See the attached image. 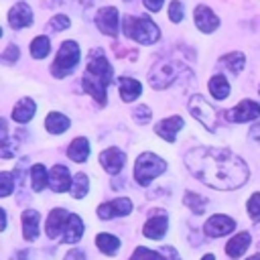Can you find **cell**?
Returning a JSON list of instances; mask_svg holds the SVG:
<instances>
[{
    "instance_id": "25",
    "label": "cell",
    "mask_w": 260,
    "mask_h": 260,
    "mask_svg": "<svg viewBox=\"0 0 260 260\" xmlns=\"http://www.w3.org/2000/svg\"><path fill=\"white\" fill-rule=\"evenodd\" d=\"M69 118L65 116V114H61V112H49L47 114V118H45V128H47V132H51V134H61V132H65L67 128H69Z\"/></svg>"
},
{
    "instance_id": "9",
    "label": "cell",
    "mask_w": 260,
    "mask_h": 260,
    "mask_svg": "<svg viewBox=\"0 0 260 260\" xmlns=\"http://www.w3.org/2000/svg\"><path fill=\"white\" fill-rule=\"evenodd\" d=\"M193 22H195V26H197L203 35H211V32H215L217 26H219L217 14H215L209 6H205V4L195 6V10H193Z\"/></svg>"
},
{
    "instance_id": "42",
    "label": "cell",
    "mask_w": 260,
    "mask_h": 260,
    "mask_svg": "<svg viewBox=\"0 0 260 260\" xmlns=\"http://www.w3.org/2000/svg\"><path fill=\"white\" fill-rule=\"evenodd\" d=\"M65 260H85V254H83L81 250L73 248V250H69V252L65 254Z\"/></svg>"
},
{
    "instance_id": "43",
    "label": "cell",
    "mask_w": 260,
    "mask_h": 260,
    "mask_svg": "<svg viewBox=\"0 0 260 260\" xmlns=\"http://www.w3.org/2000/svg\"><path fill=\"white\" fill-rule=\"evenodd\" d=\"M250 138L256 140V142H260V122H256V124L250 128Z\"/></svg>"
},
{
    "instance_id": "37",
    "label": "cell",
    "mask_w": 260,
    "mask_h": 260,
    "mask_svg": "<svg viewBox=\"0 0 260 260\" xmlns=\"http://www.w3.org/2000/svg\"><path fill=\"white\" fill-rule=\"evenodd\" d=\"M183 14H185L183 2H179V0H173V2L169 4V18H171L173 22H181V20H183Z\"/></svg>"
},
{
    "instance_id": "5",
    "label": "cell",
    "mask_w": 260,
    "mask_h": 260,
    "mask_svg": "<svg viewBox=\"0 0 260 260\" xmlns=\"http://www.w3.org/2000/svg\"><path fill=\"white\" fill-rule=\"evenodd\" d=\"M79 57H81L79 45L75 41H63L61 47H59V51H57V57H55V61L51 65L53 77L63 79V77L71 75L75 71L77 63H79Z\"/></svg>"
},
{
    "instance_id": "27",
    "label": "cell",
    "mask_w": 260,
    "mask_h": 260,
    "mask_svg": "<svg viewBox=\"0 0 260 260\" xmlns=\"http://www.w3.org/2000/svg\"><path fill=\"white\" fill-rule=\"evenodd\" d=\"M219 67H225L230 73H240L246 67V57L240 51H232L219 59Z\"/></svg>"
},
{
    "instance_id": "30",
    "label": "cell",
    "mask_w": 260,
    "mask_h": 260,
    "mask_svg": "<svg viewBox=\"0 0 260 260\" xmlns=\"http://www.w3.org/2000/svg\"><path fill=\"white\" fill-rule=\"evenodd\" d=\"M51 51V41L47 35H39L30 41V57L32 59H45Z\"/></svg>"
},
{
    "instance_id": "17",
    "label": "cell",
    "mask_w": 260,
    "mask_h": 260,
    "mask_svg": "<svg viewBox=\"0 0 260 260\" xmlns=\"http://www.w3.org/2000/svg\"><path fill=\"white\" fill-rule=\"evenodd\" d=\"M181 128H183V118H181V116H171V118L160 120V122L154 126V132H156L160 138H165L167 142H175L177 132H179Z\"/></svg>"
},
{
    "instance_id": "32",
    "label": "cell",
    "mask_w": 260,
    "mask_h": 260,
    "mask_svg": "<svg viewBox=\"0 0 260 260\" xmlns=\"http://www.w3.org/2000/svg\"><path fill=\"white\" fill-rule=\"evenodd\" d=\"M87 191H89V179H87V175H85V173H77V175L73 177L71 195H73L75 199H81V197L87 195Z\"/></svg>"
},
{
    "instance_id": "40",
    "label": "cell",
    "mask_w": 260,
    "mask_h": 260,
    "mask_svg": "<svg viewBox=\"0 0 260 260\" xmlns=\"http://www.w3.org/2000/svg\"><path fill=\"white\" fill-rule=\"evenodd\" d=\"M158 252H160L162 260H181V258H179V254L175 252V248H171V246H165V248H160Z\"/></svg>"
},
{
    "instance_id": "1",
    "label": "cell",
    "mask_w": 260,
    "mask_h": 260,
    "mask_svg": "<svg viewBox=\"0 0 260 260\" xmlns=\"http://www.w3.org/2000/svg\"><path fill=\"white\" fill-rule=\"evenodd\" d=\"M185 165L191 175H195L201 183L219 191H232L242 187L250 175L248 165L242 156L219 146L191 148L185 154Z\"/></svg>"
},
{
    "instance_id": "34",
    "label": "cell",
    "mask_w": 260,
    "mask_h": 260,
    "mask_svg": "<svg viewBox=\"0 0 260 260\" xmlns=\"http://www.w3.org/2000/svg\"><path fill=\"white\" fill-rule=\"evenodd\" d=\"M246 209L252 221H260V193H252V197L246 203Z\"/></svg>"
},
{
    "instance_id": "3",
    "label": "cell",
    "mask_w": 260,
    "mask_h": 260,
    "mask_svg": "<svg viewBox=\"0 0 260 260\" xmlns=\"http://www.w3.org/2000/svg\"><path fill=\"white\" fill-rule=\"evenodd\" d=\"M122 28H124V35L128 39H132V41H136L140 45H152V43H156L160 39V28L148 16L128 14V16H124Z\"/></svg>"
},
{
    "instance_id": "18",
    "label": "cell",
    "mask_w": 260,
    "mask_h": 260,
    "mask_svg": "<svg viewBox=\"0 0 260 260\" xmlns=\"http://www.w3.org/2000/svg\"><path fill=\"white\" fill-rule=\"evenodd\" d=\"M35 112H37L35 100L32 98H20L12 108V120L18 124H26L35 118Z\"/></svg>"
},
{
    "instance_id": "45",
    "label": "cell",
    "mask_w": 260,
    "mask_h": 260,
    "mask_svg": "<svg viewBox=\"0 0 260 260\" xmlns=\"http://www.w3.org/2000/svg\"><path fill=\"white\" fill-rule=\"evenodd\" d=\"M248 260H260V256H252V258H248Z\"/></svg>"
},
{
    "instance_id": "28",
    "label": "cell",
    "mask_w": 260,
    "mask_h": 260,
    "mask_svg": "<svg viewBox=\"0 0 260 260\" xmlns=\"http://www.w3.org/2000/svg\"><path fill=\"white\" fill-rule=\"evenodd\" d=\"M49 185V173L45 169V165L37 162L30 167V187L35 193H41L45 187Z\"/></svg>"
},
{
    "instance_id": "26",
    "label": "cell",
    "mask_w": 260,
    "mask_h": 260,
    "mask_svg": "<svg viewBox=\"0 0 260 260\" xmlns=\"http://www.w3.org/2000/svg\"><path fill=\"white\" fill-rule=\"evenodd\" d=\"M207 87H209V93L215 98V100H225L228 95H230V81L223 77V75H211L209 77V83H207Z\"/></svg>"
},
{
    "instance_id": "22",
    "label": "cell",
    "mask_w": 260,
    "mask_h": 260,
    "mask_svg": "<svg viewBox=\"0 0 260 260\" xmlns=\"http://www.w3.org/2000/svg\"><path fill=\"white\" fill-rule=\"evenodd\" d=\"M118 85H120V98L124 102H134L142 93V85L134 77H120L118 79Z\"/></svg>"
},
{
    "instance_id": "47",
    "label": "cell",
    "mask_w": 260,
    "mask_h": 260,
    "mask_svg": "<svg viewBox=\"0 0 260 260\" xmlns=\"http://www.w3.org/2000/svg\"><path fill=\"white\" fill-rule=\"evenodd\" d=\"M258 252H260V244H258Z\"/></svg>"
},
{
    "instance_id": "13",
    "label": "cell",
    "mask_w": 260,
    "mask_h": 260,
    "mask_svg": "<svg viewBox=\"0 0 260 260\" xmlns=\"http://www.w3.org/2000/svg\"><path fill=\"white\" fill-rule=\"evenodd\" d=\"M32 10L26 2H16L10 10H8V24L10 28L14 30H20V28H26L32 24Z\"/></svg>"
},
{
    "instance_id": "4",
    "label": "cell",
    "mask_w": 260,
    "mask_h": 260,
    "mask_svg": "<svg viewBox=\"0 0 260 260\" xmlns=\"http://www.w3.org/2000/svg\"><path fill=\"white\" fill-rule=\"evenodd\" d=\"M181 73H189L187 65H183L181 61L165 59V61L156 63V65L150 69V73H148V83H150V87H154V89H165V87H169L171 83H175V81L181 77Z\"/></svg>"
},
{
    "instance_id": "39",
    "label": "cell",
    "mask_w": 260,
    "mask_h": 260,
    "mask_svg": "<svg viewBox=\"0 0 260 260\" xmlns=\"http://www.w3.org/2000/svg\"><path fill=\"white\" fill-rule=\"evenodd\" d=\"M18 55H20L18 47H16V45H8V47H6V51L2 53V59H4V61H16V59H18Z\"/></svg>"
},
{
    "instance_id": "33",
    "label": "cell",
    "mask_w": 260,
    "mask_h": 260,
    "mask_svg": "<svg viewBox=\"0 0 260 260\" xmlns=\"http://www.w3.org/2000/svg\"><path fill=\"white\" fill-rule=\"evenodd\" d=\"M69 24H71L69 16H65V14H57V16H53V18L47 22V30H51V32H59V30L69 28Z\"/></svg>"
},
{
    "instance_id": "23",
    "label": "cell",
    "mask_w": 260,
    "mask_h": 260,
    "mask_svg": "<svg viewBox=\"0 0 260 260\" xmlns=\"http://www.w3.org/2000/svg\"><path fill=\"white\" fill-rule=\"evenodd\" d=\"M67 156L73 160V162H85L87 156H89V142L85 136H77L71 140L69 148H67Z\"/></svg>"
},
{
    "instance_id": "21",
    "label": "cell",
    "mask_w": 260,
    "mask_h": 260,
    "mask_svg": "<svg viewBox=\"0 0 260 260\" xmlns=\"http://www.w3.org/2000/svg\"><path fill=\"white\" fill-rule=\"evenodd\" d=\"M22 236L26 242H35L39 238V211H22Z\"/></svg>"
},
{
    "instance_id": "24",
    "label": "cell",
    "mask_w": 260,
    "mask_h": 260,
    "mask_svg": "<svg viewBox=\"0 0 260 260\" xmlns=\"http://www.w3.org/2000/svg\"><path fill=\"white\" fill-rule=\"evenodd\" d=\"M248 246H250V234L248 232H240V234H236L225 244V254L230 258H240V256H244V252L248 250Z\"/></svg>"
},
{
    "instance_id": "8",
    "label": "cell",
    "mask_w": 260,
    "mask_h": 260,
    "mask_svg": "<svg viewBox=\"0 0 260 260\" xmlns=\"http://www.w3.org/2000/svg\"><path fill=\"white\" fill-rule=\"evenodd\" d=\"M223 114H225V120L228 122H234V124L252 122V120H256L260 116V104L254 102V100H242L232 110H228Z\"/></svg>"
},
{
    "instance_id": "19",
    "label": "cell",
    "mask_w": 260,
    "mask_h": 260,
    "mask_svg": "<svg viewBox=\"0 0 260 260\" xmlns=\"http://www.w3.org/2000/svg\"><path fill=\"white\" fill-rule=\"evenodd\" d=\"M167 228H169L167 215H152L150 219H146L142 234H144L146 238H150V240H160V238L167 234Z\"/></svg>"
},
{
    "instance_id": "6",
    "label": "cell",
    "mask_w": 260,
    "mask_h": 260,
    "mask_svg": "<svg viewBox=\"0 0 260 260\" xmlns=\"http://www.w3.org/2000/svg\"><path fill=\"white\" fill-rule=\"evenodd\" d=\"M165 171H167V162L160 156H156L154 152H142V154H138V158L134 162V179L142 187L150 185Z\"/></svg>"
},
{
    "instance_id": "36",
    "label": "cell",
    "mask_w": 260,
    "mask_h": 260,
    "mask_svg": "<svg viewBox=\"0 0 260 260\" xmlns=\"http://www.w3.org/2000/svg\"><path fill=\"white\" fill-rule=\"evenodd\" d=\"M12 187H14V179L10 173L2 171L0 173V197H8L12 193Z\"/></svg>"
},
{
    "instance_id": "16",
    "label": "cell",
    "mask_w": 260,
    "mask_h": 260,
    "mask_svg": "<svg viewBox=\"0 0 260 260\" xmlns=\"http://www.w3.org/2000/svg\"><path fill=\"white\" fill-rule=\"evenodd\" d=\"M69 219V213L61 207H55L53 211H49L47 215V223H45V234L47 238H57L63 230H65V223Z\"/></svg>"
},
{
    "instance_id": "15",
    "label": "cell",
    "mask_w": 260,
    "mask_h": 260,
    "mask_svg": "<svg viewBox=\"0 0 260 260\" xmlns=\"http://www.w3.org/2000/svg\"><path fill=\"white\" fill-rule=\"evenodd\" d=\"M71 185H73V179L69 175V169L65 165H53L49 171V187L55 193H65V191H71Z\"/></svg>"
},
{
    "instance_id": "41",
    "label": "cell",
    "mask_w": 260,
    "mask_h": 260,
    "mask_svg": "<svg viewBox=\"0 0 260 260\" xmlns=\"http://www.w3.org/2000/svg\"><path fill=\"white\" fill-rule=\"evenodd\" d=\"M162 2H165V0H142L144 8L150 10V12H158V10L162 8Z\"/></svg>"
},
{
    "instance_id": "11",
    "label": "cell",
    "mask_w": 260,
    "mask_h": 260,
    "mask_svg": "<svg viewBox=\"0 0 260 260\" xmlns=\"http://www.w3.org/2000/svg\"><path fill=\"white\" fill-rule=\"evenodd\" d=\"M118 8L114 6H104L98 10L95 14V26L100 28V32L108 35V37H116L118 35Z\"/></svg>"
},
{
    "instance_id": "44",
    "label": "cell",
    "mask_w": 260,
    "mask_h": 260,
    "mask_svg": "<svg viewBox=\"0 0 260 260\" xmlns=\"http://www.w3.org/2000/svg\"><path fill=\"white\" fill-rule=\"evenodd\" d=\"M201 260H215V256H213V254H205Z\"/></svg>"
},
{
    "instance_id": "10",
    "label": "cell",
    "mask_w": 260,
    "mask_h": 260,
    "mask_svg": "<svg viewBox=\"0 0 260 260\" xmlns=\"http://www.w3.org/2000/svg\"><path fill=\"white\" fill-rule=\"evenodd\" d=\"M132 211V201L128 197H116L112 201H106L98 207V217L102 219H112V217H122Z\"/></svg>"
},
{
    "instance_id": "12",
    "label": "cell",
    "mask_w": 260,
    "mask_h": 260,
    "mask_svg": "<svg viewBox=\"0 0 260 260\" xmlns=\"http://www.w3.org/2000/svg\"><path fill=\"white\" fill-rule=\"evenodd\" d=\"M126 162V154L118 146H110L100 152V165L108 175H118Z\"/></svg>"
},
{
    "instance_id": "46",
    "label": "cell",
    "mask_w": 260,
    "mask_h": 260,
    "mask_svg": "<svg viewBox=\"0 0 260 260\" xmlns=\"http://www.w3.org/2000/svg\"><path fill=\"white\" fill-rule=\"evenodd\" d=\"M258 93H260V85H258Z\"/></svg>"
},
{
    "instance_id": "20",
    "label": "cell",
    "mask_w": 260,
    "mask_h": 260,
    "mask_svg": "<svg viewBox=\"0 0 260 260\" xmlns=\"http://www.w3.org/2000/svg\"><path fill=\"white\" fill-rule=\"evenodd\" d=\"M83 236V221L79 215L69 213V219L63 230V244H77Z\"/></svg>"
},
{
    "instance_id": "29",
    "label": "cell",
    "mask_w": 260,
    "mask_h": 260,
    "mask_svg": "<svg viewBox=\"0 0 260 260\" xmlns=\"http://www.w3.org/2000/svg\"><path fill=\"white\" fill-rule=\"evenodd\" d=\"M95 246L106 254V256H114L120 250V240L112 234H98L95 236Z\"/></svg>"
},
{
    "instance_id": "2",
    "label": "cell",
    "mask_w": 260,
    "mask_h": 260,
    "mask_svg": "<svg viewBox=\"0 0 260 260\" xmlns=\"http://www.w3.org/2000/svg\"><path fill=\"white\" fill-rule=\"evenodd\" d=\"M114 81V67L108 63L102 49H93L89 53L85 73L81 77V87L89 93L100 106H106V89Z\"/></svg>"
},
{
    "instance_id": "35",
    "label": "cell",
    "mask_w": 260,
    "mask_h": 260,
    "mask_svg": "<svg viewBox=\"0 0 260 260\" xmlns=\"http://www.w3.org/2000/svg\"><path fill=\"white\" fill-rule=\"evenodd\" d=\"M130 260H162V256H160V252H152V250H148V248L138 246V248L134 250V254L130 256Z\"/></svg>"
},
{
    "instance_id": "38",
    "label": "cell",
    "mask_w": 260,
    "mask_h": 260,
    "mask_svg": "<svg viewBox=\"0 0 260 260\" xmlns=\"http://www.w3.org/2000/svg\"><path fill=\"white\" fill-rule=\"evenodd\" d=\"M132 118H134V122H138V124H146V122L152 118V112H150L148 106H138V108H134Z\"/></svg>"
},
{
    "instance_id": "31",
    "label": "cell",
    "mask_w": 260,
    "mask_h": 260,
    "mask_svg": "<svg viewBox=\"0 0 260 260\" xmlns=\"http://www.w3.org/2000/svg\"><path fill=\"white\" fill-rule=\"evenodd\" d=\"M183 203H185L193 213L201 215V213H205V207H207L209 199H207V197H203V195H199V193L187 191V193H185V197H183Z\"/></svg>"
},
{
    "instance_id": "14",
    "label": "cell",
    "mask_w": 260,
    "mask_h": 260,
    "mask_svg": "<svg viewBox=\"0 0 260 260\" xmlns=\"http://www.w3.org/2000/svg\"><path fill=\"white\" fill-rule=\"evenodd\" d=\"M234 228H236V221H234L232 217L221 215V213H215V215H211V217L205 221L203 232H205L209 238H221V236L234 232Z\"/></svg>"
},
{
    "instance_id": "7",
    "label": "cell",
    "mask_w": 260,
    "mask_h": 260,
    "mask_svg": "<svg viewBox=\"0 0 260 260\" xmlns=\"http://www.w3.org/2000/svg\"><path fill=\"white\" fill-rule=\"evenodd\" d=\"M189 112L195 120H199L207 130H215L217 126V114L213 110V106L203 98V95H191L189 98Z\"/></svg>"
}]
</instances>
